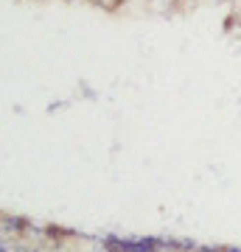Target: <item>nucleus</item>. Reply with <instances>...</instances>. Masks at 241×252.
<instances>
[{"label": "nucleus", "mask_w": 241, "mask_h": 252, "mask_svg": "<svg viewBox=\"0 0 241 252\" xmlns=\"http://www.w3.org/2000/svg\"><path fill=\"white\" fill-rule=\"evenodd\" d=\"M107 250L109 252H154L157 241L152 238H140V241H118V238H107Z\"/></svg>", "instance_id": "1"}, {"label": "nucleus", "mask_w": 241, "mask_h": 252, "mask_svg": "<svg viewBox=\"0 0 241 252\" xmlns=\"http://www.w3.org/2000/svg\"><path fill=\"white\" fill-rule=\"evenodd\" d=\"M45 233H48V235H73L70 230H65V227H54V224L45 227Z\"/></svg>", "instance_id": "2"}, {"label": "nucleus", "mask_w": 241, "mask_h": 252, "mask_svg": "<svg viewBox=\"0 0 241 252\" xmlns=\"http://www.w3.org/2000/svg\"><path fill=\"white\" fill-rule=\"evenodd\" d=\"M205 252H236V250H227V247H213V250H205Z\"/></svg>", "instance_id": "3"}]
</instances>
